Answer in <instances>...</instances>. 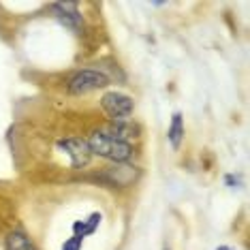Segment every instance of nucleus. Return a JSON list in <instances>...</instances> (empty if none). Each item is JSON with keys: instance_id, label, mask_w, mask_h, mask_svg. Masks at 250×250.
Listing matches in <instances>:
<instances>
[{"instance_id": "obj_11", "label": "nucleus", "mask_w": 250, "mask_h": 250, "mask_svg": "<svg viewBox=\"0 0 250 250\" xmlns=\"http://www.w3.org/2000/svg\"><path fill=\"white\" fill-rule=\"evenodd\" d=\"M82 244H83L82 237L73 235V237H69V240L62 244V250H79V248H82Z\"/></svg>"}, {"instance_id": "obj_1", "label": "nucleus", "mask_w": 250, "mask_h": 250, "mask_svg": "<svg viewBox=\"0 0 250 250\" xmlns=\"http://www.w3.org/2000/svg\"><path fill=\"white\" fill-rule=\"evenodd\" d=\"M88 147L92 154H99L101 158H107V161H113V163H126L135 156V147L130 144L116 141L103 135L101 130H94L88 137Z\"/></svg>"}, {"instance_id": "obj_8", "label": "nucleus", "mask_w": 250, "mask_h": 250, "mask_svg": "<svg viewBox=\"0 0 250 250\" xmlns=\"http://www.w3.org/2000/svg\"><path fill=\"white\" fill-rule=\"evenodd\" d=\"M99 223H101V214L94 212V214H90L86 220H77V223H73V231H75L77 237H82L83 240L86 235H92V233L96 231Z\"/></svg>"}, {"instance_id": "obj_13", "label": "nucleus", "mask_w": 250, "mask_h": 250, "mask_svg": "<svg viewBox=\"0 0 250 250\" xmlns=\"http://www.w3.org/2000/svg\"><path fill=\"white\" fill-rule=\"evenodd\" d=\"M165 250H167V248H165Z\"/></svg>"}, {"instance_id": "obj_9", "label": "nucleus", "mask_w": 250, "mask_h": 250, "mask_svg": "<svg viewBox=\"0 0 250 250\" xmlns=\"http://www.w3.org/2000/svg\"><path fill=\"white\" fill-rule=\"evenodd\" d=\"M7 250H37V246L24 231H11L7 235Z\"/></svg>"}, {"instance_id": "obj_10", "label": "nucleus", "mask_w": 250, "mask_h": 250, "mask_svg": "<svg viewBox=\"0 0 250 250\" xmlns=\"http://www.w3.org/2000/svg\"><path fill=\"white\" fill-rule=\"evenodd\" d=\"M169 141H171V147L178 150L182 146V139H184V124H182V113H173V120H171V126H169V133H167Z\"/></svg>"}, {"instance_id": "obj_5", "label": "nucleus", "mask_w": 250, "mask_h": 250, "mask_svg": "<svg viewBox=\"0 0 250 250\" xmlns=\"http://www.w3.org/2000/svg\"><path fill=\"white\" fill-rule=\"evenodd\" d=\"M52 9H54V15L60 20V24L71 28L75 35H82L83 20H82V15H79V4L77 2H56Z\"/></svg>"}, {"instance_id": "obj_3", "label": "nucleus", "mask_w": 250, "mask_h": 250, "mask_svg": "<svg viewBox=\"0 0 250 250\" xmlns=\"http://www.w3.org/2000/svg\"><path fill=\"white\" fill-rule=\"evenodd\" d=\"M101 107H103V111L109 116L111 122H126L130 116H133V109H135V103L133 99H130L128 94L124 92H107L103 94V99H101Z\"/></svg>"}, {"instance_id": "obj_4", "label": "nucleus", "mask_w": 250, "mask_h": 250, "mask_svg": "<svg viewBox=\"0 0 250 250\" xmlns=\"http://www.w3.org/2000/svg\"><path fill=\"white\" fill-rule=\"evenodd\" d=\"M58 150H62L66 156H69V165L73 169H82L90 163V152L88 141L86 139H79V137H66L58 141Z\"/></svg>"}, {"instance_id": "obj_2", "label": "nucleus", "mask_w": 250, "mask_h": 250, "mask_svg": "<svg viewBox=\"0 0 250 250\" xmlns=\"http://www.w3.org/2000/svg\"><path fill=\"white\" fill-rule=\"evenodd\" d=\"M109 86V77L105 75V73L96 71V69H83V71H77L75 75L69 79V83H66V90H69V94H88L92 92V90H99V88H105Z\"/></svg>"}, {"instance_id": "obj_12", "label": "nucleus", "mask_w": 250, "mask_h": 250, "mask_svg": "<svg viewBox=\"0 0 250 250\" xmlns=\"http://www.w3.org/2000/svg\"><path fill=\"white\" fill-rule=\"evenodd\" d=\"M218 250H231V248H227V246H223V248H218Z\"/></svg>"}, {"instance_id": "obj_7", "label": "nucleus", "mask_w": 250, "mask_h": 250, "mask_svg": "<svg viewBox=\"0 0 250 250\" xmlns=\"http://www.w3.org/2000/svg\"><path fill=\"white\" fill-rule=\"evenodd\" d=\"M133 169L135 167H126V165H120V167H107L103 171V178L109 182V186H126L135 178Z\"/></svg>"}, {"instance_id": "obj_6", "label": "nucleus", "mask_w": 250, "mask_h": 250, "mask_svg": "<svg viewBox=\"0 0 250 250\" xmlns=\"http://www.w3.org/2000/svg\"><path fill=\"white\" fill-rule=\"evenodd\" d=\"M103 135L107 137L116 139V141H122V144H128L130 139H137L139 137V126L137 124H130L128 120L126 122H109L105 124L103 128H99Z\"/></svg>"}]
</instances>
